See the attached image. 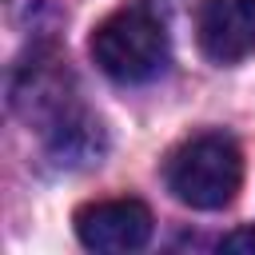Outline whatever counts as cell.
I'll use <instances>...</instances> for the list:
<instances>
[{"mask_svg":"<svg viewBox=\"0 0 255 255\" xmlns=\"http://www.w3.org/2000/svg\"><path fill=\"white\" fill-rule=\"evenodd\" d=\"M92 60L116 84H143L167 68V32L143 4L120 8L92 32Z\"/></svg>","mask_w":255,"mask_h":255,"instance_id":"6da1fadb","label":"cell"},{"mask_svg":"<svg viewBox=\"0 0 255 255\" xmlns=\"http://www.w3.org/2000/svg\"><path fill=\"white\" fill-rule=\"evenodd\" d=\"M239 183H243V155L239 143L223 131H203L167 159V191L187 207L219 211L235 199Z\"/></svg>","mask_w":255,"mask_h":255,"instance_id":"7a4b0ae2","label":"cell"},{"mask_svg":"<svg viewBox=\"0 0 255 255\" xmlns=\"http://www.w3.org/2000/svg\"><path fill=\"white\" fill-rule=\"evenodd\" d=\"M76 235H80V243L88 251H104V255L139 251L151 239V211L139 199L88 203L76 215Z\"/></svg>","mask_w":255,"mask_h":255,"instance_id":"3957f363","label":"cell"},{"mask_svg":"<svg viewBox=\"0 0 255 255\" xmlns=\"http://www.w3.org/2000/svg\"><path fill=\"white\" fill-rule=\"evenodd\" d=\"M195 36L215 64L247 60L255 52V0H203L195 12Z\"/></svg>","mask_w":255,"mask_h":255,"instance_id":"277c9868","label":"cell"},{"mask_svg":"<svg viewBox=\"0 0 255 255\" xmlns=\"http://www.w3.org/2000/svg\"><path fill=\"white\" fill-rule=\"evenodd\" d=\"M219 251L227 255H255V227H235L219 239Z\"/></svg>","mask_w":255,"mask_h":255,"instance_id":"5b68a950","label":"cell"}]
</instances>
